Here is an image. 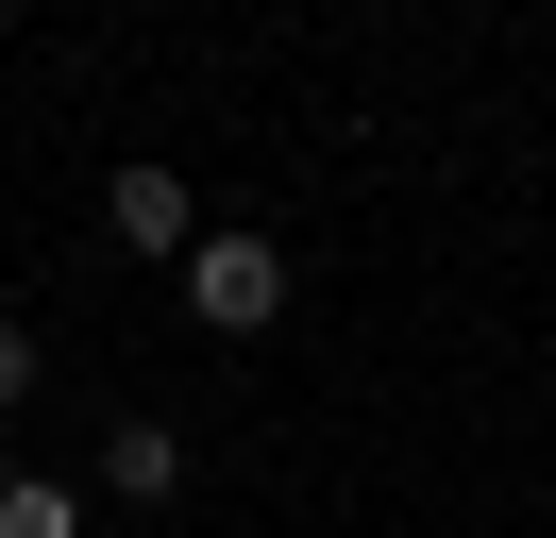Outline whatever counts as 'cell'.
<instances>
[{
  "label": "cell",
  "mask_w": 556,
  "mask_h": 538,
  "mask_svg": "<svg viewBox=\"0 0 556 538\" xmlns=\"http://www.w3.org/2000/svg\"><path fill=\"white\" fill-rule=\"evenodd\" d=\"M186 303H203V336H270L287 320V253L270 235H203L186 253Z\"/></svg>",
  "instance_id": "6da1fadb"
},
{
  "label": "cell",
  "mask_w": 556,
  "mask_h": 538,
  "mask_svg": "<svg viewBox=\"0 0 556 538\" xmlns=\"http://www.w3.org/2000/svg\"><path fill=\"white\" fill-rule=\"evenodd\" d=\"M102 488H118V504H169V488H186V421L118 404V421H102Z\"/></svg>",
  "instance_id": "7a4b0ae2"
},
{
  "label": "cell",
  "mask_w": 556,
  "mask_h": 538,
  "mask_svg": "<svg viewBox=\"0 0 556 538\" xmlns=\"http://www.w3.org/2000/svg\"><path fill=\"white\" fill-rule=\"evenodd\" d=\"M118 235H136V253H169V269H186V253H203L219 219H203V202H186V168H118Z\"/></svg>",
  "instance_id": "3957f363"
},
{
  "label": "cell",
  "mask_w": 556,
  "mask_h": 538,
  "mask_svg": "<svg viewBox=\"0 0 556 538\" xmlns=\"http://www.w3.org/2000/svg\"><path fill=\"white\" fill-rule=\"evenodd\" d=\"M0 538H85V488H51V471H0Z\"/></svg>",
  "instance_id": "277c9868"
},
{
  "label": "cell",
  "mask_w": 556,
  "mask_h": 538,
  "mask_svg": "<svg viewBox=\"0 0 556 538\" xmlns=\"http://www.w3.org/2000/svg\"><path fill=\"white\" fill-rule=\"evenodd\" d=\"M0 404H35V320H0Z\"/></svg>",
  "instance_id": "5b68a950"
}]
</instances>
